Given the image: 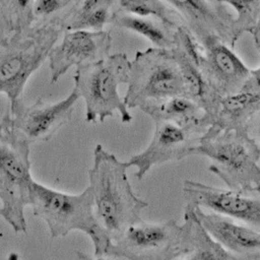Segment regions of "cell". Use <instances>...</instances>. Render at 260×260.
<instances>
[{"mask_svg": "<svg viewBox=\"0 0 260 260\" xmlns=\"http://www.w3.org/2000/svg\"><path fill=\"white\" fill-rule=\"evenodd\" d=\"M28 205L34 215L46 222L52 238L65 237L72 231H80L90 238L93 255L107 254L112 241L98 222L88 186L78 194H69L32 180Z\"/></svg>", "mask_w": 260, "mask_h": 260, "instance_id": "2", "label": "cell"}, {"mask_svg": "<svg viewBox=\"0 0 260 260\" xmlns=\"http://www.w3.org/2000/svg\"><path fill=\"white\" fill-rule=\"evenodd\" d=\"M119 11L139 17H150L178 29L183 23L180 13L167 0H119Z\"/></svg>", "mask_w": 260, "mask_h": 260, "instance_id": "21", "label": "cell"}, {"mask_svg": "<svg viewBox=\"0 0 260 260\" xmlns=\"http://www.w3.org/2000/svg\"><path fill=\"white\" fill-rule=\"evenodd\" d=\"M75 256H76L77 260H115L114 258L107 256V255H100V256L89 255L82 251H76Z\"/></svg>", "mask_w": 260, "mask_h": 260, "instance_id": "27", "label": "cell"}, {"mask_svg": "<svg viewBox=\"0 0 260 260\" xmlns=\"http://www.w3.org/2000/svg\"><path fill=\"white\" fill-rule=\"evenodd\" d=\"M194 155L210 159L208 171L218 177L226 189L260 195V149L246 129L206 130L200 136Z\"/></svg>", "mask_w": 260, "mask_h": 260, "instance_id": "3", "label": "cell"}, {"mask_svg": "<svg viewBox=\"0 0 260 260\" xmlns=\"http://www.w3.org/2000/svg\"><path fill=\"white\" fill-rule=\"evenodd\" d=\"M182 192L186 205L220 213L260 231V195L235 192L195 180H185Z\"/></svg>", "mask_w": 260, "mask_h": 260, "instance_id": "10", "label": "cell"}, {"mask_svg": "<svg viewBox=\"0 0 260 260\" xmlns=\"http://www.w3.org/2000/svg\"><path fill=\"white\" fill-rule=\"evenodd\" d=\"M192 208L204 230L237 260L260 257V231L220 213Z\"/></svg>", "mask_w": 260, "mask_h": 260, "instance_id": "14", "label": "cell"}, {"mask_svg": "<svg viewBox=\"0 0 260 260\" xmlns=\"http://www.w3.org/2000/svg\"><path fill=\"white\" fill-rule=\"evenodd\" d=\"M112 36L107 30L66 31L49 52L50 79L54 83L71 67L98 62L110 55Z\"/></svg>", "mask_w": 260, "mask_h": 260, "instance_id": "13", "label": "cell"}, {"mask_svg": "<svg viewBox=\"0 0 260 260\" xmlns=\"http://www.w3.org/2000/svg\"><path fill=\"white\" fill-rule=\"evenodd\" d=\"M78 99L73 90L55 103L38 99L34 104L27 105L19 98L9 103L5 115L10 125L29 143L45 142L71 120Z\"/></svg>", "mask_w": 260, "mask_h": 260, "instance_id": "9", "label": "cell"}, {"mask_svg": "<svg viewBox=\"0 0 260 260\" xmlns=\"http://www.w3.org/2000/svg\"><path fill=\"white\" fill-rule=\"evenodd\" d=\"M111 24L144 37L154 48L164 50H172L174 48L177 29H173L154 18L139 17L123 13L117 8L111 20Z\"/></svg>", "mask_w": 260, "mask_h": 260, "instance_id": "20", "label": "cell"}, {"mask_svg": "<svg viewBox=\"0 0 260 260\" xmlns=\"http://www.w3.org/2000/svg\"><path fill=\"white\" fill-rule=\"evenodd\" d=\"M182 223L187 240L184 260H237L204 230L191 206H184Z\"/></svg>", "mask_w": 260, "mask_h": 260, "instance_id": "18", "label": "cell"}, {"mask_svg": "<svg viewBox=\"0 0 260 260\" xmlns=\"http://www.w3.org/2000/svg\"><path fill=\"white\" fill-rule=\"evenodd\" d=\"M127 161L120 160L102 144L93 149L88 170V187L99 224L113 242L130 226L140 222L148 203L133 190L127 175Z\"/></svg>", "mask_w": 260, "mask_h": 260, "instance_id": "1", "label": "cell"}, {"mask_svg": "<svg viewBox=\"0 0 260 260\" xmlns=\"http://www.w3.org/2000/svg\"><path fill=\"white\" fill-rule=\"evenodd\" d=\"M246 131L260 149V111L257 112L247 123Z\"/></svg>", "mask_w": 260, "mask_h": 260, "instance_id": "25", "label": "cell"}, {"mask_svg": "<svg viewBox=\"0 0 260 260\" xmlns=\"http://www.w3.org/2000/svg\"><path fill=\"white\" fill-rule=\"evenodd\" d=\"M260 111V94L247 90L223 96L211 126V131L244 130L249 120Z\"/></svg>", "mask_w": 260, "mask_h": 260, "instance_id": "17", "label": "cell"}, {"mask_svg": "<svg viewBox=\"0 0 260 260\" xmlns=\"http://www.w3.org/2000/svg\"><path fill=\"white\" fill-rule=\"evenodd\" d=\"M34 24L31 0H0V47L16 30Z\"/></svg>", "mask_w": 260, "mask_h": 260, "instance_id": "22", "label": "cell"}, {"mask_svg": "<svg viewBox=\"0 0 260 260\" xmlns=\"http://www.w3.org/2000/svg\"><path fill=\"white\" fill-rule=\"evenodd\" d=\"M241 90H247L260 94V66L256 69H251L249 77Z\"/></svg>", "mask_w": 260, "mask_h": 260, "instance_id": "26", "label": "cell"}, {"mask_svg": "<svg viewBox=\"0 0 260 260\" xmlns=\"http://www.w3.org/2000/svg\"><path fill=\"white\" fill-rule=\"evenodd\" d=\"M154 121H166L203 134V111L193 101L183 95L174 96L157 104H151L141 110Z\"/></svg>", "mask_w": 260, "mask_h": 260, "instance_id": "19", "label": "cell"}, {"mask_svg": "<svg viewBox=\"0 0 260 260\" xmlns=\"http://www.w3.org/2000/svg\"><path fill=\"white\" fill-rule=\"evenodd\" d=\"M7 260H20V257L17 252L12 251L7 255Z\"/></svg>", "mask_w": 260, "mask_h": 260, "instance_id": "29", "label": "cell"}, {"mask_svg": "<svg viewBox=\"0 0 260 260\" xmlns=\"http://www.w3.org/2000/svg\"><path fill=\"white\" fill-rule=\"evenodd\" d=\"M71 2L72 0H31L35 24L52 23L57 26L59 17Z\"/></svg>", "mask_w": 260, "mask_h": 260, "instance_id": "24", "label": "cell"}, {"mask_svg": "<svg viewBox=\"0 0 260 260\" xmlns=\"http://www.w3.org/2000/svg\"><path fill=\"white\" fill-rule=\"evenodd\" d=\"M63 32L52 23L35 24L16 30L0 47V92L9 103L21 98L30 75L48 58Z\"/></svg>", "mask_w": 260, "mask_h": 260, "instance_id": "6", "label": "cell"}, {"mask_svg": "<svg viewBox=\"0 0 260 260\" xmlns=\"http://www.w3.org/2000/svg\"><path fill=\"white\" fill-rule=\"evenodd\" d=\"M129 67L127 54L115 53L75 69L72 90L84 101L87 123H103L116 113L123 123L133 120L118 90L121 84H127Z\"/></svg>", "mask_w": 260, "mask_h": 260, "instance_id": "4", "label": "cell"}, {"mask_svg": "<svg viewBox=\"0 0 260 260\" xmlns=\"http://www.w3.org/2000/svg\"><path fill=\"white\" fill-rule=\"evenodd\" d=\"M194 37L202 46L203 53L198 68L208 84L221 98L239 92L251 69L219 38L208 34Z\"/></svg>", "mask_w": 260, "mask_h": 260, "instance_id": "12", "label": "cell"}, {"mask_svg": "<svg viewBox=\"0 0 260 260\" xmlns=\"http://www.w3.org/2000/svg\"><path fill=\"white\" fill-rule=\"evenodd\" d=\"M225 4L236 11L233 24L235 44L246 32L250 34L256 26L260 17V1H224Z\"/></svg>", "mask_w": 260, "mask_h": 260, "instance_id": "23", "label": "cell"}, {"mask_svg": "<svg viewBox=\"0 0 260 260\" xmlns=\"http://www.w3.org/2000/svg\"><path fill=\"white\" fill-rule=\"evenodd\" d=\"M116 9L117 1L114 0H72L57 25L62 32L101 31L107 24H111Z\"/></svg>", "mask_w": 260, "mask_h": 260, "instance_id": "16", "label": "cell"}, {"mask_svg": "<svg viewBox=\"0 0 260 260\" xmlns=\"http://www.w3.org/2000/svg\"><path fill=\"white\" fill-rule=\"evenodd\" d=\"M154 130L149 144L127 161L135 168V178L141 181L154 166L179 161L194 155L201 134L166 121H154Z\"/></svg>", "mask_w": 260, "mask_h": 260, "instance_id": "11", "label": "cell"}, {"mask_svg": "<svg viewBox=\"0 0 260 260\" xmlns=\"http://www.w3.org/2000/svg\"><path fill=\"white\" fill-rule=\"evenodd\" d=\"M250 35L252 36L255 47L260 55V17H259V20H258L256 26L253 28V30L250 32Z\"/></svg>", "mask_w": 260, "mask_h": 260, "instance_id": "28", "label": "cell"}, {"mask_svg": "<svg viewBox=\"0 0 260 260\" xmlns=\"http://www.w3.org/2000/svg\"><path fill=\"white\" fill-rule=\"evenodd\" d=\"M178 95H183V81L172 51L154 47L137 51L130 60L123 98L127 109L142 110Z\"/></svg>", "mask_w": 260, "mask_h": 260, "instance_id": "7", "label": "cell"}, {"mask_svg": "<svg viewBox=\"0 0 260 260\" xmlns=\"http://www.w3.org/2000/svg\"><path fill=\"white\" fill-rule=\"evenodd\" d=\"M180 13L183 23L193 35L208 34L234 49V15L224 1L168 0Z\"/></svg>", "mask_w": 260, "mask_h": 260, "instance_id": "15", "label": "cell"}, {"mask_svg": "<svg viewBox=\"0 0 260 260\" xmlns=\"http://www.w3.org/2000/svg\"><path fill=\"white\" fill-rule=\"evenodd\" d=\"M252 260H260V257H258V258H255V259H252Z\"/></svg>", "mask_w": 260, "mask_h": 260, "instance_id": "30", "label": "cell"}, {"mask_svg": "<svg viewBox=\"0 0 260 260\" xmlns=\"http://www.w3.org/2000/svg\"><path fill=\"white\" fill-rule=\"evenodd\" d=\"M187 250L183 223L171 218L150 223L144 220L127 229L113 241L107 256L126 260H176Z\"/></svg>", "mask_w": 260, "mask_h": 260, "instance_id": "8", "label": "cell"}, {"mask_svg": "<svg viewBox=\"0 0 260 260\" xmlns=\"http://www.w3.org/2000/svg\"><path fill=\"white\" fill-rule=\"evenodd\" d=\"M29 142L8 122L0 121V215L16 233H26L24 208L32 182Z\"/></svg>", "mask_w": 260, "mask_h": 260, "instance_id": "5", "label": "cell"}]
</instances>
